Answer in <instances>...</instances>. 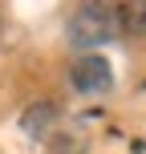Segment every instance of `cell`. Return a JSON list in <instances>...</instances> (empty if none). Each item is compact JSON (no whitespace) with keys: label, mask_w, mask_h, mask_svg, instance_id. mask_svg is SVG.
<instances>
[{"label":"cell","mask_w":146,"mask_h":154,"mask_svg":"<svg viewBox=\"0 0 146 154\" xmlns=\"http://www.w3.org/2000/svg\"><path fill=\"white\" fill-rule=\"evenodd\" d=\"M53 122H57V109L49 106V101H37V106H29L24 109V134H29V138H45L49 130H53Z\"/></svg>","instance_id":"obj_3"},{"label":"cell","mask_w":146,"mask_h":154,"mask_svg":"<svg viewBox=\"0 0 146 154\" xmlns=\"http://www.w3.org/2000/svg\"><path fill=\"white\" fill-rule=\"evenodd\" d=\"M122 29H126V8L118 0H81L69 16V41L77 49L106 45Z\"/></svg>","instance_id":"obj_1"},{"label":"cell","mask_w":146,"mask_h":154,"mask_svg":"<svg viewBox=\"0 0 146 154\" xmlns=\"http://www.w3.org/2000/svg\"><path fill=\"white\" fill-rule=\"evenodd\" d=\"M126 29L146 37V0H130L126 4Z\"/></svg>","instance_id":"obj_4"},{"label":"cell","mask_w":146,"mask_h":154,"mask_svg":"<svg viewBox=\"0 0 146 154\" xmlns=\"http://www.w3.org/2000/svg\"><path fill=\"white\" fill-rule=\"evenodd\" d=\"M73 89L77 93H106L110 85H114V73H110V61L106 57H98V53H85V57H77L73 61Z\"/></svg>","instance_id":"obj_2"}]
</instances>
